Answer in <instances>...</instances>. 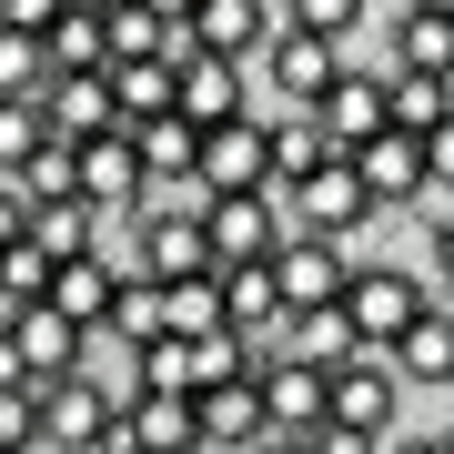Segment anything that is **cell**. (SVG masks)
Segmentation results:
<instances>
[{
  "label": "cell",
  "mask_w": 454,
  "mask_h": 454,
  "mask_svg": "<svg viewBox=\"0 0 454 454\" xmlns=\"http://www.w3.org/2000/svg\"><path fill=\"white\" fill-rule=\"evenodd\" d=\"M31 424H41V444H71V454H121V394H101L91 373L31 384Z\"/></svg>",
  "instance_id": "obj_1"
},
{
  "label": "cell",
  "mask_w": 454,
  "mask_h": 454,
  "mask_svg": "<svg viewBox=\"0 0 454 454\" xmlns=\"http://www.w3.org/2000/svg\"><path fill=\"white\" fill-rule=\"evenodd\" d=\"M424 303H434V293H424L414 273H394V262H364V273L343 283V303H333V313L354 324L364 354H394V343H404V324H414Z\"/></svg>",
  "instance_id": "obj_2"
},
{
  "label": "cell",
  "mask_w": 454,
  "mask_h": 454,
  "mask_svg": "<svg viewBox=\"0 0 454 454\" xmlns=\"http://www.w3.org/2000/svg\"><path fill=\"white\" fill-rule=\"evenodd\" d=\"M273 273V303L303 324V313H333L343 283H354V262H343V243H313V232H283V253L262 262Z\"/></svg>",
  "instance_id": "obj_3"
},
{
  "label": "cell",
  "mask_w": 454,
  "mask_h": 454,
  "mask_svg": "<svg viewBox=\"0 0 454 454\" xmlns=\"http://www.w3.org/2000/svg\"><path fill=\"white\" fill-rule=\"evenodd\" d=\"M202 243H212V273H253V262H273L283 253V192L212 202L202 212Z\"/></svg>",
  "instance_id": "obj_4"
},
{
  "label": "cell",
  "mask_w": 454,
  "mask_h": 454,
  "mask_svg": "<svg viewBox=\"0 0 454 454\" xmlns=\"http://www.w3.org/2000/svg\"><path fill=\"white\" fill-rule=\"evenodd\" d=\"M324 394H333V373H313L303 354H262V364H253V404H262V434H293V444H303L313 424H324Z\"/></svg>",
  "instance_id": "obj_5"
},
{
  "label": "cell",
  "mask_w": 454,
  "mask_h": 454,
  "mask_svg": "<svg viewBox=\"0 0 454 454\" xmlns=\"http://www.w3.org/2000/svg\"><path fill=\"white\" fill-rule=\"evenodd\" d=\"M0 343H11L20 384H61V373H82V343L91 333H71L51 303H20V313H0Z\"/></svg>",
  "instance_id": "obj_6"
},
{
  "label": "cell",
  "mask_w": 454,
  "mask_h": 454,
  "mask_svg": "<svg viewBox=\"0 0 454 454\" xmlns=\"http://www.w3.org/2000/svg\"><path fill=\"white\" fill-rule=\"evenodd\" d=\"M283 202L303 212V232H313V243H343V232H364V223H373V202H364V182H354V162H343V152H333L313 182H293Z\"/></svg>",
  "instance_id": "obj_7"
},
{
  "label": "cell",
  "mask_w": 454,
  "mask_h": 454,
  "mask_svg": "<svg viewBox=\"0 0 454 454\" xmlns=\"http://www.w3.org/2000/svg\"><path fill=\"white\" fill-rule=\"evenodd\" d=\"M394 394H404V384H394V373L384 364H343L333 373V394H324V424H343V434H373V444H394Z\"/></svg>",
  "instance_id": "obj_8"
},
{
  "label": "cell",
  "mask_w": 454,
  "mask_h": 454,
  "mask_svg": "<svg viewBox=\"0 0 454 454\" xmlns=\"http://www.w3.org/2000/svg\"><path fill=\"white\" fill-rule=\"evenodd\" d=\"M172 121H192V131L243 121V71H232V61H212V51H192V61L172 71Z\"/></svg>",
  "instance_id": "obj_9"
},
{
  "label": "cell",
  "mask_w": 454,
  "mask_h": 454,
  "mask_svg": "<svg viewBox=\"0 0 454 454\" xmlns=\"http://www.w3.org/2000/svg\"><path fill=\"white\" fill-rule=\"evenodd\" d=\"M71 192L91 212H131L142 202V162H131V131H101V142L71 152Z\"/></svg>",
  "instance_id": "obj_10"
},
{
  "label": "cell",
  "mask_w": 454,
  "mask_h": 454,
  "mask_svg": "<svg viewBox=\"0 0 454 454\" xmlns=\"http://www.w3.org/2000/svg\"><path fill=\"white\" fill-rule=\"evenodd\" d=\"M262 61H273V91L293 101V112H313V101L343 82V51H333V41H303V31H273Z\"/></svg>",
  "instance_id": "obj_11"
},
{
  "label": "cell",
  "mask_w": 454,
  "mask_h": 454,
  "mask_svg": "<svg viewBox=\"0 0 454 454\" xmlns=\"http://www.w3.org/2000/svg\"><path fill=\"white\" fill-rule=\"evenodd\" d=\"M212 243H202V212H152L142 223V283H202Z\"/></svg>",
  "instance_id": "obj_12"
},
{
  "label": "cell",
  "mask_w": 454,
  "mask_h": 454,
  "mask_svg": "<svg viewBox=\"0 0 454 454\" xmlns=\"http://www.w3.org/2000/svg\"><path fill=\"white\" fill-rule=\"evenodd\" d=\"M121 454H202V424L182 394H121Z\"/></svg>",
  "instance_id": "obj_13"
},
{
  "label": "cell",
  "mask_w": 454,
  "mask_h": 454,
  "mask_svg": "<svg viewBox=\"0 0 454 454\" xmlns=\"http://www.w3.org/2000/svg\"><path fill=\"white\" fill-rule=\"evenodd\" d=\"M343 162H354V182H364V202H373V212L424 192V142H404V131H373V142H364V152H343Z\"/></svg>",
  "instance_id": "obj_14"
},
{
  "label": "cell",
  "mask_w": 454,
  "mask_h": 454,
  "mask_svg": "<svg viewBox=\"0 0 454 454\" xmlns=\"http://www.w3.org/2000/svg\"><path fill=\"white\" fill-rule=\"evenodd\" d=\"M112 262H101V253H82V262H51V293H41V303L51 313H61V324L71 333H101V324H112Z\"/></svg>",
  "instance_id": "obj_15"
},
{
  "label": "cell",
  "mask_w": 454,
  "mask_h": 454,
  "mask_svg": "<svg viewBox=\"0 0 454 454\" xmlns=\"http://www.w3.org/2000/svg\"><path fill=\"white\" fill-rule=\"evenodd\" d=\"M182 31H192V51H212V61L243 71V61H253V41H273V11H262V0H202Z\"/></svg>",
  "instance_id": "obj_16"
},
{
  "label": "cell",
  "mask_w": 454,
  "mask_h": 454,
  "mask_svg": "<svg viewBox=\"0 0 454 454\" xmlns=\"http://www.w3.org/2000/svg\"><path fill=\"white\" fill-rule=\"evenodd\" d=\"M313 121H324L333 152H364L373 131H384V82H373V71H343V82L313 101Z\"/></svg>",
  "instance_id": "obj_17"
},
{
  "label": "cell",
  "mask_w": 454,
  "mask_h": 454,
  "mask_svg": "<svg viewBox=\"0 0 454 454\" xmlns=\"http://www.w3.org/2000/svg\"><path fill=\"white\" fill-rule=\"evenodd\" d=\"M384 373H394V384H404V373H414V384H454V313L424 303L414 324H404V343L384 354Z\"/></svg>",
  "instance_id": "obj_18"
},
{
  "label": "cell",
  "mask_w": 454,
  "mask_h": 454,
  "mask_svg": "<svg viewBox=\"0 0 454 454\" xmlns=\"http://www.w3.org/2000/svg\"><path fill=\"white\" fill-rule=\"evenodd\" d=\"M324 162H333V142H324V121H313V112H293V121H262V172H273V192L313 182Z\"/></svg>",
  "instance_id": "obj_19"
},
{
  "label": "cell",
  "mask_w": 454,
  "mask_h": 454,
  "mask_svg": "<svg viewBox=\"0 0 454 454\" xmlns=\"http://www.w3.org/2000/svg\"><path fill=\"white\" fill-rule=\"evenodd\" d=\"M121 343V354H142V343H162L172 333V313H162V283H142V273H121L112 283V324H101Z\"/></svg>",
  "instance_id": "obj_20"
},
{
  "label": "cell",
  "mask_w": 454,
  "mask_h": 454,
  "mask_svg": "<svg viewBox=\"0 0 454 454\" xmlns=\"http://www.w3.org/2000/svg\"><path fill=\"white\" fill-rule=\"evenodd\" d=\"M192 424H202V444H262L253 373H243V384H212V394H192Z\"/></svg>",
  "instance_id": "obj_21"
},
{
  "label": "cell",
  "mask_w": 454,
  "mask_h": 454,
  "mask_svg": "<svg viewBox=\"0 0 454 454\" xmlns=\"http://www.w3.org/2000/svg\"><path fill=\"white\" fill-rule=\"evenodd\" d=\"M434 121H454L444 82H424V71H384V131H404V142H424Z\"/></svg>",
  "instance_id": "obj_22"
},
{
  "label": "cell",
  "mask_w": 454,
  "mask_h": 454,
  "mask_svg": "<svg viewBox=\"0 0 454 454\" xmlns=\"http://www.w3.org/2000/svg\"><path fill=\"white\" fill-rule=\"evenodd\" d=\"M41 61H51V82H82V71H112V61H101V20H91V11H61V20L41 31Z\"/></svg>",
  "instance_id": "obj_23"
},
{
  "label": "cell",
  "mask_w": 454,
  "mask_h": 454,
  "mask_svg": "<svg viewBox=\"0 0 454 454\" xmlns=\"http://www.w3.org/2000/svg\"><path fill=\"white\" fill-rule=\"evenodd\" d=\"M91 223H101L91 202H41L20 243H31V253H51V262H82V253H91Z\"/></svg>",
  "instance_id": "obj_24"
},
{
  "label": "cell",
  "mask_w": 454,
  "mask_h": 454,
  "mask_svg": "<svg viewBox=\"0 0 454 454\" xmlns=\"http://www.w3.org/2000/svg\"><path fill=\"white\" fill-rule=\"evenodd\" d=\"M394 71H424V82H444V71H454V20L404 11V31H394Z\"/></svg>",
  "instance_id": "obj_25"
},
{
  "label": "cell",
  "mask_w": 454,
  "mask_h": 454,
  "mask_svg": "<svg viewBox=\"0 0 454 454\" xmlns=\"http://www.w3.org/2000/svg\"><path fill=\"white\" fill-rule=\"evenodd\" d=\"M253 354L232 333H202V343H182V394H212V384H243Z\"/></svg>",
  "instance_id": "obj_26"
},
{
  "label": "cell",
  "mask_w": 454,
  "mask_h": 454,
  "mask_svg": "<svg viewBox=\"0 0 454 454\" xmlns=\"http://www.w3.org/2000/svg\"><path fill=\"white\" fill-rule=\"evenodd\" d=\"M162 313H172V343H202V333H223V293L202 283H162Z\"/></svg>",
  "instance_id": "obj_27"
},
{
  "label": "cell",
  "mask_w": 454,
  "mask_h": 454,
  "mask_svg": "<svg viewBox=\"0 0 454 454\" xmlns=\"http://www.w3.org/2000/svg\"><path fill=\"white\" fill-rule=\"evenodd\" d=\"M51 91V61L31 31H0V101H41Z\"/></svg>",
  "instance_id": "obj_28"
},
{
  "label": "cell",
  "mask_w": 454,
  "mask_h": 454,
  "mask_svg": "<svg viewBox=\"0 0 454 454\" xmlns=\"http://www.w3.org/2000/svg\"><path fill=\"white\" fill-rule=\"evenodd\" d=\"M11 182H20V202H31V212H41V202H82V192H71V152H61V142H41Z\"/></svg>",
  "instance_id": "obj_29"
},
{
  "label": "cell",
  "mask_w": 454,
  "mask_h": 454,
  "mask_svg": "<svg viewBox=\"0 0 454 454\" xmlns=\"http://www.w3.org/2000/svg\"><path fill=\"white\" fill-rule=\"evenodd\" d=\"M364 20V0H283V31H303V41H333L343 51V31Z\"/></svg>",
  "instance_id": "obj_30"
},
{
  "label": "cell",
  "mask_w": 454,
  "mask_h": 454,
  "mask_svg": "<svg viewBox=\"0 0 454 454\" xmlns=\"http://www.w3.org/2000/svg\"><path fill=\"white\" fill-rule=\"evenodd\" d=\"M41 152V101H0V172H20Z\"/></svg>",
  "instance_id": "obj_31"
},
{
  "label": "cell",
  "mask_w": 454,
  "mask_h": 454,
  "mask_svg": "<svg viewBox=\"0 0 454 454\" xmlns=\"http://www.w3.org/2000/svg\"><path fill=\"white\" fill-rule=\"evenodd\" d=\"M424 192H454V121L424 131Z\"/></svg>",
  "instance_id": "obj_32"
},
{
  "label": "cell",
  "mask_w": 454,
  "mask_h": 454,
  "mask_svg": "<svg viewBox=\"0 0 454 454\" xmlns=\"http://www.w3.org/2000/svg\"><path fill=\"white\" fill-rule=\"evenodd\" d=\"M61 11H71V0H0V31H31V41H41Z\"/></svg>",
  "instance_id": "obj_33"
},
{
  "label": "cell",
  "mask_w": 454,
  "mask_h": 454,
  "mask_svg": "<svg viewBox=\"0 0 454 454\" xmlns=\"http://www.w3.org/2000/svg\"><path fill=\"white\" fill-rule=\"evenodd\" d=\"M20 232H31V202H20V182H11V172H0V253H11V243H20Z\"/></svg>",
  "instance_id": "obj_34"
},
{
  "label": "cell",
  "mask_w": 454,
  "mask_h": 454,
  "mask_svg": "<svg viewBox=\"0 0 454 454\" xmlns=\"http://www.w3.org/2000/svg\"><path fill=\"white\" fill-rule=\"evenodd\" d=\"M0 444H41V424H31V394H0Z\"/></svg>",
  "instance_id": "obj_35"
},
{
  "label": "cell",
  "mask_w": 454,
  "mask_h": 454,
  "mask_svg": "<svg viewBox=\"0 0 454 454\" xmlns=\"http://www.w3.org/2000/svg\"><path fill=\"white\" fill-rule=\"evenodd\" d=\"M303 444H313V454H384V444H373V434H343V424H313Z\"/></svg>",
  "instance_id": "obj_36"
},
{
  "label": "cell",
  "mask_w": 454,
  "mask_h": 454,
  "mask_svg": "<svg viewBox=\"0 0 454 454\" xmlns=\"http://www.w3.org/2000/svg\"><path fill=\"white\" fill-rule=\"evenodd\" d=\"M131 11H152V20H192L202 0H131Z\"/></svg>",
  "instance_id": "obj_37"
},
{
  "label": "cell",
  "mask_w": 454,
  "mask_h": 454,
  "mask_svg": "<svg viewBox=\"0 0 454 454\" xmlns=\"http://www.w3.org/2000/svg\"><path fill=\"white\" fill-rule=\"evenodd\" d=\"M434 273L454 283V223H434Z\"/></svg>",
  "instance_id": "obj_38"
},
{
  "label": "cell",
  "mask_w": 454,
  "mask_h": 454,
  "mask_svg": "<svg viewBox=\"0 0 454 454\" xmlns=\"http://www.w3.org/2000/svg\"><path fill=\"white\" fill-rule=\"evenodd\" d=\"M0 394H31V384H20V364H11V343H0Z\"/></svg>",
  "instance_id": "obj_39"
},
{
  "label": "cell",
  "mask_w": 454,
  "mask_h": 454,
  "mask_svg": "<svg viewBox=\"0 0 454 454\" xmlns=\"http://www.w3.org/2000/svg\"><path fill=\"white\" fill-rule=\"evenodd\" d=\"M253 454H313V444H293V434H262V444H253Z\"/></svg>",
  "instance_id": "obj_40"
},
{
  "label": "cell",
  "mask_w": 454,
  "mask_h": 454,
  "mask_svg": "<svg viewBox=\"0 0 454 454\" xmlns=\"http://www.w3.org/2000/svg\"><path fill=\"white\" fill-rule=\"evenodd\" d=\"M404 11H424V20H454V0H404Z\"/></svg>",
  "instance_id": "obj_41"
},
{
  "label": "cell",
  "mask_w": 454,
  "mask_h": 454,
  "mask_svg": "<svg viewBox=\"0 0 454 454\" xmlns=\"http://www.w3.org/2000/svg\"><path fill=\"white\" fill-rule=\"evenodd\" d=\"M71 11H91V20H101V11H131V0H71Z\"/></svg>",
  "instance_id": "obj_42"
},
{
  "label": "cell",
  "mask_w": 454,
  "mask_h": 454,
  "mask_svg": "<svg viewBox=\"0 0 454 454\" xmlns=\"http://www.w3.org/2000/svg\"><path fill=\"white\" fill-rule=\"evenodd\" d=\"M384 454H434V444H384Z\"/></svg>",
  "instance_id": "obj_43"
},
{
  "label": "cell",
  "mask_w": 454,
  "mask_h": 454,
  "mask_svg": "<svg viewBox=\"0 0 454 454\" xmlns=\"http://www.w3.org/2000/svg\"><path fill=\"white\" fill-rule=\"evenodd\" d=\"M0 454H31V444H0Z\"/></svg>",
  "instance_id": "obj_44"
},
{
  "label": "cell",
  "mask_w": 454,
  "mask_h": 454,
  "mask_svg": "<svg viewBox=\"0 0 454 454\" xmlns=\"http://www.w3.org/2000/svg\"><path fill=\"white\" fill-rule=\"evenodd\" d=\"M444 101H454V71H444Z\"/></svg>",
  "instance_id": "obj_45"
},
{
  "label": "cell",
  "mask_w": 454,
  "mask_h": 454,
  "mask_svg": "<svg viewBox=\"0 0 454 454\" xmlns=\"http://www.w3.org/2000/svg\"><path fill=\"white\" fill-rule=\"evenodd\" d=\"M434 454H454V434H444V444H434Z\"/></svg>",
  "instance_id": "obj_46"
},
{
  "label": "cell",
  "mask_w": 454,
  "mask_h": 454,
  "mask_svg": "<svg viewBox=\"0 0 454 454\" xmlns=\"http://www.w3.org/2000/svg\"><path fill=\"white\" fill-rule=\"evenodd\" d=\"M444 313H454V303H444Z\"/></svg>",
  "instance_id": "obj_47"
}]
</instances>
